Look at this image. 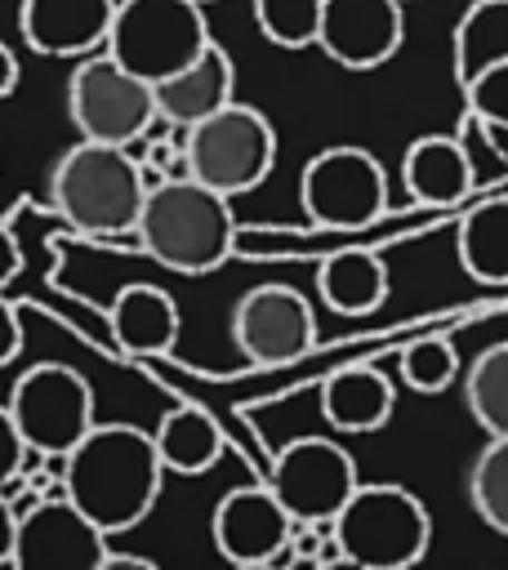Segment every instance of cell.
<instances>
[{
  "label": "cell",
  "instance_id": "13",
  "mask_svg": "<svg viewBox=\"0 0 508 570\" xmlns=\"http://www.w3.org/2000/svg\"><path fill=\"white\" fill-rule=\"evenodd\" d=\"M406 40V4L401 0H325L316 49L348 67V71H374L397 58Z\"/></svg>",
  "mask_w": 508,
  "mask_h": 570
},
{
  "label": "cell",
  "instance_id": "20",
  "mask_svg": "<svg viewBox=\"0 0 508 570\" xmlns=\"http://www.w3.org/2000/svg\"><path fill=\"white\" fill-rule=\"evenodd\" d=\"M388 263L374 249H330L316 267V294L339 316H370L388 298Z\"/></svg>",
  "mask_w": 508,
  "mask_h": 570
},
{
  "label": "cell",
  "instance_id": "6",
  "mask_svg": "<svg viewBox=\"0 0 508 570\" xmlns=\"http://www.w3.org/2000/svg\"><path fill=\"white\" fill-rule=\"evenodd\" d=\"M187 174L223 196L254 191L276 165V129L250 102H227L214 116L183 129Z\"/></svg>",
  "mask_w": 508,
  "mask_h": 570
},
{
  "label": "cell",
  "instance_id": "9",
  "mask_svg": "<svg viewBox=\"0 0 508 570\" xmlns=\"http://www.w3.org/2000/svg\"><path fill=\"white\" fill-rule=\"evenodd\" d=\"M9 414L27 441L31 454L40 459H67L71 445L98 423L94 419V387L58 361H40L18 374L9 387Z\"/></svg>",
  "mask_w": 508,
  "mask_h": 570
},
{
  "label": "cell",
  "instance_id": "2",
  "mask_svg": "<svg viewBox=\"0 0 508 570\" xmlns=\"http://www.w3.org/2000/svg\"><path fill=\"white\" fill-rule=\"evenodd\" d=\"M134 236L160 267L183 272V276H205L223 267L236 249L232 196L196 183L192 174L160 178L147 187Z\"/></svg>",
  "mask_w": 508,
  "mask_h": 570
},
{
  "label": "cell",
  "instance_id": "30",
  "mask_svg": "<svg viewBox=\"0 0 508 570\" xmlns=\"http://www.w3.org/2000/svg\"><path fill=\"white\" fill-rule=\"evenodd\" d=\"M22 352V321L13 312V303L0 298V370Z\"/></svg>",
  "mask_w": 508,
  "mask_h": 570
},
{
  "label": "cell",
  "instance_id": "12",
  "mask_svg": "<svg viewBox=\"0 0 508 570\" xmlns=\"http://www.w3.org/2000/svg\"><path fill=\"white\" fill-rule=\"evenodd\" d=\"M232 343L254 365H290L316 343V312L294 285H254L232 307Z\"/></svg>",
  "mask_w": 508,
  "mask_h": 570
},
{
  "label": "cell",
  "instance_id": "4",
  "mask_svg": "<svg viewBox=\"0 0 508 570\" xmlns=\"http://www.w3.org/2000/svg\"><path fill=\"white\" fill-rule=\"evenodd\" d=\"M330 530L339 552L365 570H414L432 543V517L423 499L392 481H361Z\"/></svg>",
  "mask_w": 508,
  "mask_h": 570
},
{
  "label": "cell",
  "instance_id": "37",
  "mask_svg": "<svg viewBox=\"0 0 508 570\" xmlns=\"http://www.w3.org/2000/svg\"><path fill=\"white\" fill-rule=\"evenodd\" d=\"M401 4H410V0H401Z\"/></svg>",
  "mask_w": 508,
  "mask_h": 570
},
{
  "label": "cell",
  "instance_id": "19",
  "mask_svg": "<svg viewBox=\"0 0 508 570\" xmlns=\"http://www.w3.org/2000/svg\"><path fill=\"white\" fill-rule=\"evenodd\" d=\"M397 410V387L374 365H339L321 383V419L334 432H379Z\"/></svg>",
  "mask_w": 508,
  "mask_h": 570
},
{
  "label": "cell",
  "instance_id": "31",
  "mask_svg": "<svg viewBox=\"0 0 508 570\" xmlns=\"http://www.w3.org/2000/svg\"><path fill=\"white\" fill-rule=\"evenodd\" d=\"M13 534H18V512H13L9 494L0 490V566H9V557H13Z\"/></svg>",
  "mask_w": 508,
  "mask_h": 570
},
{
  "label": "cell",
  "instance_id": "21",
  "mask_svg": "<svg viewBox=\"0 0 508 570\" xmlns=\"http://www.w3.org/2000/svg\"><path fill=\"white\" fill-rule=\"evenodd\" d=\"M152 445L160 454V468L165 472H178V476L209 472L223 459V450H227L218 419L205 405H192V401L160 414V423L152 428Z\"/></svg>",
  "mask_w": 508,
  "mask_h": 570
},
{
  "label": "cell",
  "instance_id": "16",
  "mask_svg": "<svg viewBox=\"0 0 508 570\" xmlns=\"http://www.w3.org/2000/svg\"><path fill=\"white\" fill-rule=\"evenodd\" d=\"M156 94V116L174 129H192L196 120L214 116L236 98V67L218 40H209L183 71L165 76L152 85Z\"/></svg>",
  "mask_w": 508,
  "mask_h": 570
},
{
  "label": "cell",
  "instance_id": "11",
  "mask_svg": "<svg viewBox=\"0 0 508 570\" xmlns=\"http://www.w3.org/2000/svg\"><path fill=\"white\" fill-rule=\"evenodd\" d=\"M107 552V534L58 485L18 512L9 570H98Z\"/></svg>",
  "mask_w": 508,
  "mask_h": 570
},
{
  "label": "cell",
  "instance_id": "14",
  "mask_svg": "<svg viewBox=\"0 0 508 570\" xmlns=\"http://www.w3.org/2000/svg\"><path fill=\"white\" fill-rule=\"evenodd\" d=\"M294 517L281 508L272 485H236L218 499L209 517V539L227 566L281 561L290 548Z\"/></svg>",
  "mask_w": 508,
  "mask_h": 570
},
{
  "label": "cell",
  "instance_id": "27",
  "mask_svg": "<svg viewBox=\"0 0 508 570\" xmlns=\"http://www.w3.org/2000/svg\"><path fill=\"white\" fill-rule=\"evenodd\" d=\"M325 0H254V22L276 49H307L316 45Z\"/></svg>",
  "mask_w": 508,
  "mask_h": 570
},
{
  "label": "cell",
  "instance_id": "25",
  "mask_svg": "<svg viewBox=\"0 0 508 570\" xmlns=\"http://www.w3.org/2000/svg\"><path fill=\"white\" fill-rule=\"evenodd\" d=\"M468 499L495 534H508V436H490L486 450L472 459Z\"/></svg>",
  "mask_w": 508,
  "mask_h": 570
},
{
  "label": "cell",
  "instance_id": "36",
  "mask_svg": "<svg viewBox=\"0 0 508 570\" xmlns=\"http://www.w3.org/2000/svg\"><path fill=\"white\" fill-rule=\"evenodd\" d=\"M232 570H285L281 561H254V566H232Z\"/></svg>",
  "mask_w": 508,
  "mask_h": 570
},
{
  "label": "cell",
  "instance_id": "28",
  "mask_svg": "<svg viewBox=\"0 0 508 570\" xmlns=\"http://www.w3.org/2000/svg\"><path fill=\"white\" fill-rule=\"evenodd\" d=\"M463 102L477 125H508V62H495L472 76L463 85Z\"/></svg>",
  "mask_w": 508,
  "mask_h": 570
},
{
  "label": "cell",
  "instance_id": "33",
  "mask_svg": "<svg viewBox=\"0 0 508 570\" xmlns=\"http://www.w3.org/2000/svg\"><path fill=\"white\" fill-rule=\"evenodd\" d=\"M18 89V58H13V49L0 40V98H9Z\"/></svg>",
  "mask_w": 508,
  "mask_h": 570
},
{
  "label": "cell",
  "instance_id": "18",
  "mask_svg": "<svg viewBox=\"0 0 508 570\" xmlns=\"http://www.w3.org/2000/svg\"><path fill=\"white\" fill-rule=\"evenodd\" d=\"M107 325H111V338L125 356H165L178 343L183 316H178L174 294H165L160 285L134 281L111 298Z\"/></svg>",
  "mask_w": 508,
  "mask_h": 570
},
{
  "label": "cell",
  "instance_id": "34",
  "mask_svg": "<svg viewBox=\"0 0 508 570\" xmlns=\"http://www.w3.org/2000/svg\"><path fill=\"white\" fill-rule=\"evenodd\" d=\"M481 138H486V147L504 160V169H508V125H481Z\"/></svg>",
  "mask_w": 508,
  "mask_h": 570
},
{
  "label": "cell",
  "instance_id": "1",
  "mask_svg": "<svg viewBox=\"0 0 508 570\" xmlns=\"http://www.w3.org/2000/svg\"><path fill=\"white\" fill-rule=\"evenodd\" d=\"M160 481L165 468L152 445V432L134 423H94L62 459L67 499L102 534H120L138 525L156 508Z\"/></svg>",
  "mask_w": 508,
  "mask_h": 570
},
{
  "label": "cell",
  "instance_id": "29",
  "mask_svg": "<svg viewBox=\"0 0 508 570\" xmlns=\"http://www.w3.org/2000/svg\"><path fill=\"white\" fill-rule=\"evenodd\" d=\"M27 441H22V432H18V423H13V414H9V405H0V490L13 481V476H22V468H27Z\"/></svg>",
  "mask_w": 508,
  "mask_h": 570
},
{
  "label": "cell",
  "instance_id": "3",
  "mask_svg": "<svg viewBox=\"0 0 508 570\" xmlns=\"http://www.w3.org/2000/svg\"><path fill=\"white\" fill-rule=\"evenodd\" d=\"M53 209L85 236H125L147 200V174L134 147L80 138L67 147L49 174Z\"/></svg>",
  "mask_w": 508,
  "mask_h": 570
},
{
  "label": "cell",
  "instance_id": "32",
  "mask_svg": "<svg viewBox=\"0 0 508 570\" xmlns=\"http://www.w3.org/2000/svg\"><path fill=\"white\" fill-rule=\"evenodd\" d=\"M98 570H160V566L147 561V557H138V552H107Z\"/></svg>",
  "mask_w": 508,
  "mask_h": 570
},
{
  "label": "cell",
  "instance_id": "23",
  "mask_svg": "<svg viewBox=\"0 0 508 570\" xmlns=\"http://www.w3.org/2000/svg\"><path fill=\"white\" fill-rule=\"evenodd\" d=\"M455 80L468 85L495 62H508V0H472L455 22Z\"/></svg>",
  "mask_w": 508,
  "mask_h": 570
},
{
  "label": "cell",
  "instance_id": "8",
  "mask_svg": "<svg viewBox=\"0 0 508 570\" xmlns=\"http://www.w3.org/2000/svg\"><path fill=\"white\" fill-rule=\"evenodd\" d=\"M299 205L316 227L361 232L388 209V174L379 156L356 142L321 147L299 174Z\"/></svg>",
  "mask_w": 508,
  "mask_h": 570
},
{
  "label": "cell",
  "instance_id": "7",
  "mask_svg": "<svg viewBox=\"0 0 508 570\" xmlns=\"http://www.w3.org/2000/svg\"><path fill=\"white\" fill-rule=\"evenodd\" d=\"M67 116L80 138L120 142V147H134L160 120L152 85L129 67H120L107 49L76 58L67 76Z\"/></svg>",
  "mask_w": 508,
  "mask_h": 570
},
{
  "label": "cell",
  "instance_id": "10",
  "mask_svg": "<svg viewBox=\"0 0 508 570\" xmlns=\"http://www.w3.org/2000/svg\"><path fill=\"white\" fill-rule=\"evenodd\" d=\"M267 485L294 521H325L330 525L339 517V508L352 499V490L361 485V476H356V459L339 441L299 436L276 454Z\"/></svg>",
  "mask_w": 508,
  "mask_h": 570
},
{
  "label": "cell",
  "instance_id": "24",
  "mask_svg": "<svg viewBox=\"0 0 508 570\" xmlns=\"http://www.w3.org/2000/svg\"><path fill=\"white\" fill-rule=\"evenodd\" d=\"M463 401L486 436H508V338L472 356L463 374Z\"/></svg>",
  "mask_w": 508,
  "mask_h": 570
},
{
  "label": "cell",
  "instance_id": "38",
  "mask_svg": "<svg viewBox=\"0 0 508 570\" xmlns=\"http://www.w3.org/2000/svg\"><path fill=\"white\" fill-rule=\"evenodd\" d=\"M201 4H209V0H201Z\"/></svg>",
  "mask_w": 508,
  "mask_h": 570
},
{
  "label": "cell",
  "instance_id": "15",
  "mask_svg": "<svg viewBox=\"0 0 508 570\" xmlns=\"http://www.w3.org/2000/svg\"><path fill=\"white\" fill-rule=\"evenodd\" d=\"M116 0H22L18 31L45 58H85L107 45Z\"/></svg>",
  "mask_w": 508,
  "mask_h": 570
},
{
  "label": "cell",
  "instance_id": "22",
  "mask_svg": "<svg viewBox=\"0 0 508 570\" xmlns=\"http://www.w3.org/2000/svg\"><path fill=\"white\" fill-rule=\"evenodd\" d=\"M459 267L481 285H508V196L481 200L459 218L455 232Z\"/></svg>",
  "mask_w": 508,
  "mask_h": 570
},
{
  "label": "cell",
  "instance_id": "5",
  "mask_svg": "<svg viewBox=\"0 0 508 570\" xmlns=\"http://www.w3.org/2000/svg\"><path fill=\"white\" fill-rule=\"evenodd\" d=\"M209 40L214 36L201 0H116V18L102 49L120 67L156 85L183 71Z\"/></svg>",
  "mask_w": 508,
  "mask_h": 570
},
{
  "label": "cell",
  "instance_id": "26",
  "mask_svg": "<svg viewBox=\"0 0 508 570\" xmlns=\"http://www.w3.org/2000/svg\"><path fill=\"white\" fill-rule=\"evenodd\" d=\"M459 379V352L446 334H423L401 347V383L419 396H437Z\"/></svg>",
  "mask_w": 508,
  "mask_h": 570
},
{
  "label": "cell",
  "instance_id": "35",
  "mask_svg": "<svg viewBox=\"0 0 508 570\" xmlns=\"http://www.w3.org/2000/svg\"><path fill=\"white\" fill-rule=\"evenodd\" d=\"M316 570H365V566H356V561H348V557H334V561H321Z\"/></svg>",
  "mask_w": 508,
  "mask_h": 570
},
{
  "label": "cell",
  "instance_id": "17",
  "mask_svg": "<svg viewBox=\"0 0 508 570\" xmlns=\"http://www.w3.org/2000/svg\"><path fill=\"white\" fill-rule=\"evenodd\" d=\"M401 183L414 205L450 209L472 191V156L455 134H423L401 156Z\"/></svg>",
  "mask_w": 508,
  "mask_h": 570
}]
</instances>
